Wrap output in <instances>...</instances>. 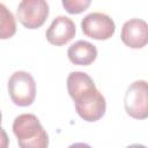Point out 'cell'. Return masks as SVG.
Here are the masks:
<instances>
[{"instance_id":"obj_6","label":"cell","mask_w":148,"mask_h":148,"mask_svg":"<svg viewBox=\"0 0 148 148\" xmlns=\"http://www.w3.org/2000/svg\"><path fill=\"white\" fill-rule=\"evenodd\" d=\"M81 29L83 34L96 40H106L111 38L116 31L113 20L104 13H90L81 21Z\"/></svg>"},{"instance_id":"obj_7","label":"cell","mask_w":148,"mask_h":148,"mask_svg":"<svg viewBox=\"0 0 148 148\" xmlns=\"http://www.w3.org/2000/svg\"><path fill=\"white\" fill-rule=\"evenodd\" d=\"M120 38L131 49H141L148 44V23L141 18H131L121 27Z\"/></svg>"},{"instance_id":"obj_4","label":"cell","mask_w":148,"mask_h":148,"mask_svg":"<svg viewBox=\"0 0 148 148\" xmlns=\"http://www.w3.org/2000/svg\"><path fill=\"white\" fill-rule=\"evenodd\" d=\"M74 102L77 114L86 121L99 120L106 110L105 98L96 88L86 91Z\"/></svg>"},{"instance_id":"obj_9","label":"cell","mask_w":148,"mask_h":148,"mask_svg":"<svg viewBox=\"0 0 148 148\" xmlns=\"http://www.w3.org/2000/svg\"><path fill=\"white\" fill-rule=\"evenodd\" d=\"M68 59L72 64L79 66H89L97 57V49L87 40H76L68 47Z\"/></svg>"},{"instance_id":"obj_10","label":"cell","mask_w":148,"mask_h":148,"mask_svg":"<svg viewBox=\"0 0 148 148\" xmlns=\"http://www.w3.org/2000/svg\"><path fill=\"white\" fill-rule=\"evenodd\" d=\"M95 83L92 79L83 72H72L67 77V90L73 101L77 99L86 91L94 89Z\"/></svg>"},{"instance_id":"obj_1","label":"cell","mask_w":148,"mask_h":148,"mask_svg":"<svg viewBox=\"0 0 148 148\" xmlns=\"http://www.w3.org/2000/svg\"><path fill=\"white\" fill-rule=\"evenodd\" d=\"M13 133L20 148H47L49 135L32 113L18 114L13 121Z\"/></svg>"},{"instance_id":"obj_11","label":"cell","mask_w":148,"mask_h":148,"mask_svg":"<svg viewBox=\"0 0 148 148\" xmlns=\"http://www.w3.org/2000/svg\"><path fill=\"white\" fill-rule=\"evenodd\" d=\"M0 12H1V31L0 36L1 39H7L14 36L16 32V22L14 15L3 3H0Z\"/></svg>"},{"instance_id":"obj_3","label":"cell","mask_w":148,"mask_h":148,"mask_svg":"<svg viewBox=\"0 0 148 148\" xmlns=\"http://www.w3.org/2000/svg\"><path fill=\"white\" fill-rule=\"evenodd\" d=\"M124 106L126 113L134 119L148 118V82L134 81L125 92Z\"/></svg>"},{"instance_id":"obj_13","label":"cell","mask_w":148,"mask_h":148,"mask_svg":"<svg viewBox=\"0 0 148 148\" xmlns=\"http://www.w3.org/2000/svg\"><path fill=\"white\" fill-rule=\"evenodd\" d=\"M68 148H91V147L87 143H83V142H76V143L71 145Z\"/></svg>"},{"instance_id":"obj_2","label":"cell","mask_w":148,"mask_h":148,"mask_svg":"<svg viewBox=\"0 0 148 148\" xmlns=\"http://www.w3.org/2000/svg\"><path fill=\"white\" fill-rule=\"evenodd\" d=\"M8 92L15 105H31L36 97V83L31 74L24 71L13 73L8 80Z\"/></svg>"},{"instance_id":"obj_5","label":"cell","mask_w":148,"mask_h":148,"mask_svg":"<svg viewBox=\"0 0 148 148\" xmlns=\"http://www.w3.org/2000/svg\"><path fill=\"white\" fill-rule=\"evenodd\" d=\"M50 13L49 3L44 0H23L18 3L16 15L27 29H37L44 24Z\"/></svg>"},{"instance_id":"obj_14","label":"cell","mask_w":148,"mask_h":148,"mask_svg":"<svg viewBox=\"0 0 148 148\" xmlns=\"http://www.w3.org/2000/svg\"><path fill=\"white\" fill-rule=\"evenodd\" d=\"M126 148H147L146 146L143 145H139V143H134V145H131V146H127Z\"/></svg>"},{"instance_id":"obj_8","label":"cell","mask_w":148,"mask_h":148,"mask_svg":"<svg viewBox=\"0 0 148 148\" xmlns=\"http://www.w3.org/2000/svg\"><path fill=\"white\" fill-rule=\"evenodd\" d=\"M75 23L67 16H57L46 30V39L50 44L61 46L72 40L75 36Z\"/></svg>"},{"instance_id":"obj_12","label":"cell","mask_w":148,"mask_h":148,"mask_svg":"<svg viewBox=\"0 0 148 148\" xmlns=\"http://www.w3.org/2000/svg\"><path fill=\"white\" fill-rule=\"evenodd\" d=\"M61 3L69 14H80L90 6L89 0H62Z\"/></svg>"}]
</instances>
